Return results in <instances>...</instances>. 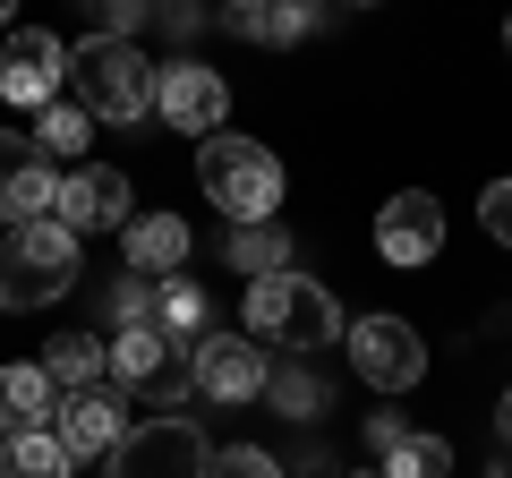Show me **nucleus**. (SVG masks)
I'll list each match as a JSON object with an SVG mask.
<instances>
[{"mask_svg":"<svg viewBox=\"0 0 512 478\" xmlns=\"http://www.w3.org/2000/svg\"><path fill=\"white\" fill-rule=\"evenodd\" d=\"M342 333H350V316H342V299H333L316 274L248 282V342H256V350H282V359H316V350L342 342Z\"/></svg>","mask_w":512,"mask_h":478,"instance_id":"1","label":"nucleus"},{"mask_svg":"<svg viewBox=\"0 0 512 478\" xmlns=\"http://www.w3.org/2000/svg\"><path fill=\"white\" fill-rule=\"evenodd\" d=\"M69 103L86 111V120L137 129V120L154 111V60L137 52V43H111V35L69 43Z\"/></svg>","mask_w":512,"mask_h":478,"instance_id":"2","label":"nucleus"},{"mask_svg":"<svg viewBox=\"0 0 512 478\" xmlns=\"http://www.w3.org/2000/svg\"><path fill=\"white\" fill-rule=\"evenodd\" d=\"M77 291V239L60 222H18L0 231V308L9 316H35L52 299Z\"/></svg>","mask_w":512,"mask_h":478,"instance_id":"3","label":"nucleus"},{"mask_svg":"<svg viewBox=\"0 0 512 478\" xmlns=\"http://www.w3.org/2000/svg\"><path fill=\"white\" fill-rule=\"evenodd\" d=\"M197 188L231 214V231L239 222H274V205H282V163H274V146H256V137H205L197 146Z\"/></svg>","mask_w":512,"mask_h":478,"instance_id":"4","label":"nucleus"},{"mask_svg":"<svg viewBox=\"0 0 512 478\" xmlns=\"http://www.w3.org/2000/svg\"><path fill=\"white\" fill-rule=\"evenodd\" d=\"M111 385L137 393L146 410H180L188 393H197V350L171 342L163 325H137V333L111 342Z\"/></svg>","mask_w":512,"mask_h":478,"instance_id":"5","label":"nucleus"},{"mask_svg":"<svg viewBox=\"0 0 512 478\" xmlns=\"http://www.w3.org/2000/svg\"><path fill=\"white\" fill-rule=\"evenodd\" d=\"M214 470V444H205L197 419H137L120 444H111V478H205Z\"/></svg>","mask_w":512,"mask_h":478,"instance_id":"6","label":"nucleus"},{"mask_svg":"<svg viewBox=\"0 0 512 478\" xmlns=\"http://www.w3.org/2000/svg\"><path fill=\"white\" fill-rule=\"evenodd\" d=\"M154 120L180 137H222V120H231V86H222V69H205V60H154Z\"/></svg>","mask_w":512,"mask_h":478,"instance_id":"7","label":"nucleus"},{"mask_svg":"<svg viewBox=\"0 0 512 478\" xmlns=\"http://www.w3.org/2000/svg\"><path fill=\"white\" fill-rule=\"evenodd\" d=\"M342 350H350V368H359V385H376V393H410L427 376V342H419L410 316H359L342 333Z\"/></svg>","mask_w":512,"mask_h":478,"instance_id":"8","label":"nucleus"},{"mask_svg":"<svg viewBox=\"0 0 512 478\" xmlns=\"http://www.w3.org/2000/svg\"><path fill=\"white\" fill-rule=\"evenodd\" d=\"M60 86H69V43L52 26H9V43H0V103L43 111V103H60Z\"/></svg>","mask_w":512,"mask_h":478,"instance_id":"9","label":"nucleus"},{"mask_svg":"<svg viewBox=\"0 0 512 478\" xmlns=\"http://www.w3.org/2000/svg\"><path fill=\"white\" fill-rule=\"evenodd\" d=\"M60 205V180H52V154L35 146L26 129H0V222H52Z\"/></svg>","mask_w":512,"mask_h":478,"instance_id":"10","label":"nucleus"},{"mask_svg":"<svg viewBox=\"0 0 512 478\" xmlns=\"http://www.w3.org/2000/svg\"><path fill=\"white\" fill-rule=\"evenodd\" d=\"M444 248V205L427 188H402V197L376 205V257L384 265H436Z\"/></svg>","mask_w":512,"mask_h":478,"instance_id":"11","label":"nucleus"},{"mask_svg":"<svg viewBox=\"0 0 512 478\" xmlns=\"http://www.w3.org/2000/svg\"><path fill=\"white\" fill-rule=\"evenodd\" d=\"M52 436H60V453H69V461H94V453L111 461V444L128 436V419H120V385L103 376V385H86V393H60Z\"/></svg>","mask_w":512,"mask_h":478,"instance_id":"12","label":"nucleus"},{"mask_svg":"<svg viewBox=\"0 0 512 478\" xmlns=\"http://www.w3.org/2000/svg\"><path fill=\"white\" fill-rule=\"evenodd\" d=\"M52 222L69 239H86V231H128V180L111 163H86V171H69L60 180V205H52Z\"/></svg>","mask_w":512,"mask_h":478,"instance_id":"13","label":"nucleus"},{"mask_svg":"<svg viewBox=\"0 0 512 478\" xmlns=\"http://www.w3.org/2000/svg\"><path fill=\"white\" fill-rule=\"evenodd\" d=\"M274 376V359L248 342V333H205L197 342V393L205 402H256Z\"/></svg>","mask_w":512,"mask_h":478,"instance_id":"14","label":"nucleus"},{"mask_svg":"<svg viewBox=\"0 0 512 478\" xmlns=\"http://www.w3.org/2000/svg\"><path fill=\"white\" fill-rule=\"evenodd\" d=\"M120 257H128V274H137V282L163 291V282L188 274V222H180V214H128Z\"/></svg>","mask_w":512,"mask_h":478,"instance_id":"15","label":"nucleus"},{"mask_svg":"<svg viewBox=\"0 0 512 478\" xmlns=\"http://www.w3.org/2000/svg\"><path fill=\"white\" fill-rule=\"evenodd\" d=\"M60 410L52 376H43V359H18V368H0V436H43Z\"/></svg>","mask_w":512,"mask_h":478,"instance_id":"16","label":"nucleus"},{"mask_svg":"<svg viewBox=\"0 0 512 478\" xmlns=\"http://www.w3.org/2000/svg\"><path fill=\"white\" fill-rule=\"evenodd\" d=\"M222 26L231 35H248V43H299V35H316V9L308 0H239V9H222Z\"/></svg>","mask_w":512,"mask_h":478,"instance_id":"17","label":"nucleus"},{"mask_svg":"<svg viewBox=\"0 0 512 478\" xmlns=\"http://www.w3.org/2000/svg\"><path fill=\"white\" fill-rule=\"evenodd\" d=\"M43 376H52V393H86V385H103V376H111V342H103V333H60L52 359H43Z\"/></svg>","mask_w":512,"mask_h":478,"instance_id":"18","label":"nucleus"},{"mask_svg":"<svg viewBox=\"0 0 512 478\" xmlns=\"http://www.w3.org/2000/svg\"><path fill=\"white\" fill-rule=\"evenodd\" d=\"M154 325H163L171 333V342H188V350H197L205 342V333H214V299H205V282H163V291H154Z\"/></svg>","mask_w":512,"mask_h":478,"instance_id":"19","label":"nucleus"},{"mask_svg":"<svg viewBox=\"0 0 512 478\" xmlns=\"http://www.w3.org/2000/svg\"><path fill=\"white\" fill-rule=\"evenodd\" d=\"M222 257H231V274H248V282H274V274H291V239H282V222H239Z\"/></svg>","mask_w":512,"mask_h":478,"instance_id":"20","label":"nucleus"},{"mask_svg":"<svg viewBox=\"0 0 512 478\" xmlns=\"http://www.w3.org/2000/svg\"><path fill=\"white\" fill-rule=\"evenodd\" d=\"M26 137H35V146L52 154V163H69V154H86L94 120H86V111L69 103V94H60V103H43V111H35V129H26Z\"/></svg>","mask_w":512,"mask_h":478,"instance_id":"21","label":"nucleus"},{"mask_svg":"<svg viewBox=\"0 0 512 478\" xmlns=\"http://www.w3.org/2000/svg\"><path fill=\"white\" fill-rule=\"evenodd\" d=\"M77 461L60 453V436L43 427V436H9V453H0V478H69Z\"/></svg>","mask_w":512,"mask_h":478,"instance_id":"22","label":"nucleus"},{"mask_svg":"<svg viewBox=\"0 0 512 478\" xmlns=\"http://www.w3.org/2000/svg\"><path fill=\"white\" fill-rule=\"evenodd\" d=\"M384 478H453V444H444V436H419V427H410V436L384 453Z\"/></svg>","mask_w":512,"mask_h":478,"instance_id":"23","label":"nucleus"},{"mask_svg":"<svg viewBox=\"0 0 512 478\" xmlns=\"http://www.w3.org/2000/svg\"><path fill=\"white\" fill-rule=\"evenodd\" d=\"M265 393L282 402V419H316V410H333V393L316 385V376L299 368V359H291V368H274V376H265Z\"/></svg>","mask_w":512,"mask_h":478,"instance_id":"24","label":"nucleus"},{"mask_svg":"<svg viewBox=\"0 0 512 478\" xmlns=\"http://www.w3.org/2000/svg\"><path fill=\"white\" fill-rule=\"evenodd\" d=\"M205 478H291V461L265 453V444H214V470Z\"/></svg>","mask_w":512,"mask_h":478,"instance_id":"25","label":"nucleus"},{"mask_svg":"<svg viewBox=\"0 0 512 478\" xmlns=\"http://www.w3.org/2000/svg\"><path fill=\"white\" fill-rule=\"evenodd\" d=\"M111 325H120V333L154 325V282H137V274H128V282H111Z\"/></svg>","mask_w":512,"mask_h":478,"instance_id":"26","label":"nucleus"},{"mask_svg":"<svg viewBox=\"0 0 512 478\" xmlns=\"http://www.w3.org/2000/svg\"><path fill=\"white\" fill-rule=\"evenodd\" d=\"M478 222H487V239H495V248H512V180H495L487 197H478Z\"/></svg>","mask_w":512,"mask_h":478,"instance_id":"27","label":"nucleus"},{"mask_svg":"<svg viewBox=\"0 0 512 478\" xmlns=\"http://www.w3.org/2000/svg\"><path fill=\"white\" fill-rule=\"evenodd\" d=\"M137 26H146V9H137V0H103V26H94V35L128 43V35H137Z\"/></svg>","mask_w":512,"mask_h":478,"instance_id":"28","label":"nucleus"},{"mask_svg":"<svg viewBox=\"0 0 512 478\" xmlns=\"http://www.w3.org/2000/svg\"><path fill=\"white\" fill-rule=\"evenodd\" d=\"M402 436H410V427H402V419H393V410H367V444H376V461H384V453H393V444H402Z\"/></svg>","mask_w":512,"mask_h":478,"instance_id":"29","label":"nucleus"},{"mask_svg":"<svg viewBox=\"0 0 512 478\" xmlns=\"http://www.w3.org/2000/svg\"><path fill=\"white\" fill-rule=\"evenodd\" d=\"M495 436L512 444V385H504V402H495Z\"/></svg>","mask_w":512,"mask_h":478,"instance_id":"30","label":"nucleus"},{"mask_svg":"<svg viewBox=\"0 0 512 478\" xmlns=\"http://www.w3.org/2000/svg\"><path fill=\"white\" fill-rule=\"evenodd\" d=\"M504 52H512V26H504Z\"/></svg>","mask_w":512,"mask_h":478,"instance_id":"31","label":"nucleus"},{"mask_svg":"<svg viewBox=\"0 0 512 478\" xmlns=\"http://www.w3.org/2000/svg\"><path fill=\"white\" fill-rule=\"evenodd\" d=\"M359 478H384V470H359Z\"/></svg>","mask_w":512,"mask_h":478,"instance_id":"32","label":"nucleus"},{"mask_svg":"<svg viewBox=\"0 0 512 478\" xmlns=\"http://www.w3.org/2000/svg\"><path fill=\"white\" fill-rule=\"evenodd\" d=\"M0 26H9V9H0Z\"/></svg>","mask_w":512,"mask_h":478,"instance_id":"33","label":"nucleus"},{"mask_svg":"<svg viewBox=\"0 0 512 478\" xmlns=\"http://www.w3.org/2000/svg\"><path fill=\"white\" fill-rule=\"evenodd\" d=\"M0 453H9V436H0Z\"/></svg>","mask_w":512,"mask_h":478,"instance_id":"34","label":"nucleus"}]
</instances>
